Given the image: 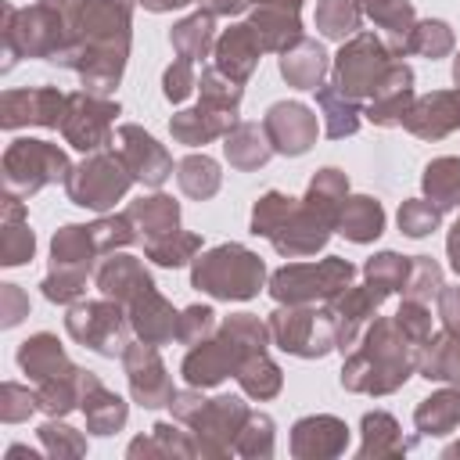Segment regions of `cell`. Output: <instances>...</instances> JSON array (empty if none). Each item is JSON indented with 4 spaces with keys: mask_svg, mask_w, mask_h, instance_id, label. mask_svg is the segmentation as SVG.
I'll use <instances>...</instances> for the list:
<instances>
[{
    "mask_svg": "<svg viewBox=\"0 0 460 460\" xmlns=\"http://www.w3.org/2000/svg\"><path fill=\"white\" fill-rule=\"evenodd\" d=\"M259 277H262V266L248 255V252H237V262H230L226 266V248H219V252H212L208 255V266H205V273L198 270V284H205L212 295H223V298H244V295H252L255 291V284H259Z\"/></svg>",
    "mask_w": 460,
    "mask_h": 460,
    "instance_id": "cell-1",
    "label": "cell"
},
{
    "mask_svg": "<svg viewBox=\"0 0 460 460\" xmlns=\"http://www.w3.org/2000/svg\"><path fill=\"white\" fill-rule=\"evenodd\" d=\"M377 230H381V208H377L374 201L359 198L356 216H352V219H345V234H349V237H356V241H367V237H374Z\"/></svg>",
    "mask_w": 460,
    "mask_h": 460,
    "instance_id": "cell-2",
    "label": "cell"
},
{
    "mask_svg": "<svg viewBox=\"0 0 460 460\" xmlns=\"http://www.w3.org/2000/svg\"><path fill=\"white\" fill-rule=\"evenodd\" d=\"M399 223H402L406 234L420 237V234H428V230L435 226V212H431V208H420V205H406V208L399 212Z\"/></svg>",
    "mask_w": 460,
    "mask_h": 460,
    "instance_id": "cell-3",
    "label": "cell"
},
{
    "mask_svg": "<svg viewBox=\"0 0 460 460\" xmlns=\"http://www.w3.org/2000/svg\"><path fill=\"white\" fill-rule=\"evenodd\" d=\"M456 83H460V72H456Z\"/></svg>",
    "mask_w": 460,
    "mask_h": 460,
    "instance_id": "cell-4",
    "label": "cell"
}]
</instances>
